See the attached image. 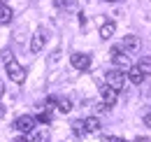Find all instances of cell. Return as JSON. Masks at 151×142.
Segmentation results:
<instances>
[{"mask_svg": "<svg viewBox=\"0 0 151 142\" xmlns=\"http://www.w3.org/2000/svg\"><path fill=\"white\" fill-rule=\"evenodd\" d=\"M100 98H102V105H105V107H114V105H116V100H119V93L105 84V86L100 89Z\"/></svg>", "mask_w": 151, "mask_h": 142, "instance_id": "9", "label": "cell"}, {"mask_svg": "<svg viewBox=\"0 0 151 142\" xmlns=\"http://www.w3.org/2000/svg\"><path fill=\"white\" fill-rule=\"evenodd\" d=\"M2 93H5V86H2V82H0V98H2Z\"/></svg>", "mask_w": 151, "mask_h": 142, "instance_id": "22", "label": "cell"}, {"mask_svg": "<svg viewBox=\"0 0 151 142\" xmlns=\"http://www.w3.org/2000/svg\"><path fill=\"white\" fill-rule=\"evenodd\" d=\"M70 63H72V68H75V70L86 72L88 68H91V65H93V58H91V54L75 51V54H70Z\"/></svg>", "mask_w": 151, "mask_h": 142, "instance_id": "3", "label": "cell"}, {"mask_svg": "<svg viewBox=\"0 0 151 142\" xmlns=\"http://www.w3.org/2000/svg\"><path fill=\"white\" fill-rule=\"evenodd\" d=\"M47 44V30L44 28H37L33 35H30V54H40Z\"/></svg>", "mask_w": 151, "mask_h": 142, "instance_id": "5", "label": "cell"}, {"mask_svg": "<svg viewBox=\"0 0 151 142\" xmlns=\"http://www.w3.org/2000/svg\"><path fill=\"white\" fill-rule=\"evenodd\" d=\"M119 49H123V54H126V51H128V54L139 51V37H137V35H123Z\"/></svg>", "mask_w": 151, "mask_h": 142, "instance_id": "7", "label": "cell"}, {"mask_svg": "<svg viewBox=\"0 0 151 142\" xmlns=\"http://www.w3.org/2000/svg\"><path fill=\"white\" fill-rule=\"evenodd\" d=\"M40 140H42V133H40L37 128H35V130H30V133L21 135V138H19L17 142H40Z\"/></svg>", "mask_w": 151, "mask_h": 142, "instance_id": "14", "label": "cell"}, {"mask_svg": "<svg viewBox=\"0 0 151 142\" xmlns=\"http://www.w3.org/2000/svg\"><path fill=\"white\" fill-rule=\"evenodd\" d=\"M12 17H14L12 7H9V5H0V23H2V26H7V23L12 21Z\"/></svg>", "mask_w": 151, "mask_h": 142, "instance_id": "13", "label": "cell"}, {"mask_svg": "<svg viewBox=\"0 0 151 142\" xmlns=\"http://www.w3.org/2000/svg\"><path fill=\"white\" fill-rule=\"evenodd\" d=\"M5 70H7V77H9L14 84H23V82H26V68L17 63V58L7 61V63H5Z\"/></svg>", "mask_w": 151, "mask_h": 142, "instance_id": "1", "label": "cell"}, {"mask_svg": "<svg viewBox=\"0 0 151 142\" xmlns=\"http://www.w3.org/2000/svg\"><path fill=\"white\" fill-rule=\"evenodd\" d=\"M47 103H49V105H56L58 112H63V114H70V112H72V100H68V98H63V96H51Z\"/></svg>", "mask_w": 151, "mask_h": 142, "instance_id": "8", "label": "cell"}, {"mask_svg": "<svg viewBox=\"0 0 151 142\" xmlns=\"http://www.w3.org/2000/svg\"><path fill=\"white\" fill-rule=\"evenodd\" d=\"M105 84L114 91H121L123 89V84H126V72L123 70H109L105 72Z\"/></svg>", "mask_w": 151, "mask_h": 142, "instance_id": "2", "label": "cell"}, {"mask_svg": "<svg viewBox=\"0 0 151 142\" xmlns=\"http://www.w3.org/2000/svg\"><path fill=\"white\" fill-rule=\"evenodd\" d=\"M109 2H116V0H109Z\"/></svg>", "mask_w": 151, "mask_h": 142, "instance_id": "24", "label": "cell"}, {"mask_svg": "<svg viewBox=\"0 0 151 142\" xmlns=\"http://www.w3.org/2000/svg\"><path fill=\"white\" fill-rule=\"evenodd\" d=\"M102 142H126L123 138H116V135H102Z\"/></svg>", "mask_w": 151, "mask_h": 142, "instance_id": "19", "label": "cell"}, {"mask_svg": "<svg viewBox=\"0 0 151 142\" xmlns=\"http://www.w3.org/2000/svg\"><path fill=\"white\" fill-rule=\"evenodd\" d=\"M81 121H84L86 133H95V130H100V119H98V117H86V119H81Z\"/></svg>", "mask_w": 151, "mask_h": 142, "instance_id": "10", "label": "cell"}, {"mask_svg": "<svg viewBox=\"0 0 151 142\" xmlns=\"http://www.w3.org/2000/svg\"><path fill=\"white\" fill-rule=\"evenodd\" d=\"M114 30H116V23H114V21H107V23L100 26V37H102V40H109V37L114 35Z\"/></svg>", "mask_w": 151, "mask_h": 142, "instance_id": "11", "label": "cell"}, {"mask_svg": "<svg viewBox=\"0 0 151 142\" xmlns=\"http://www.w3.org/2000/svg\"><path fill=\"white\" fill-rule=\"evenodd\" d=\"M40 109H42V112H40L35 119L42 121V124H49V121H51V109H49V112H47V107H40Z\"/></svg>", "mask_w": 151, "mask_h": 142, "instance_id": "18", "label": "cell"}, {"mask_svg": "<svg viewBox=\"0 0 151 142\" xmlns=\"http://www.w3.org/2000/svg\"><path fill=\"white\" fill-rule=\"evenodd\" d=\"M14 128L19 133H30V130L37 128V119L33 114H21V117H17V121H14Z\"/></svg>", "mask_w": 151, "mask_h": 142, "instance_id": "4", "label": "cell"}, {"mask_svg": "<svg viewBox=\"0 0 151 142\" xmlns=\"http://www.w3.org/2000/svg\"><path fill=\"white\" fill-rule=\"evenodd\" d=\"M109 54H112V61H114V65H116V70H128V68H132L128 54H121L119 47H112V51H109Z\"/></svg>", "mask_w": 151, "mask_h": 142, "instance_id": "6", "label": "cell"}, {"mask_svg": "<svg viewBox=\"0 0 151 142\" xmlns=\"http://www.w3.org/2000/svg\"><path fill=\"white\" fill-rule=\"evenodd\" d=\"M72 133H75L77 138H86V135H88V133H86V128H84V121H81V119L72 124Z\"/></svg>", "mask_w": 151, "mask_h": 142, "instance_id": "17", "label": "cell"}, {"mask_svg": "<svg viewBox=\"0 0 151 142\" xmlns=\"http://www.w3.org/2000/svg\"><path fill=\"white\" fill-rule=\"evenodd\" d=\"M128 79H130L132 84H142L144 82V75L137 70V68H128Z\"/></svg>", "mask_w": 151, "mask_h": 142, "instance_id": "15", "label": "cell"}, {"mask_svg": "<svg viewBox=\"0 0 151 142\" xmlns=\"http://www.w3.org/2000/svg\"><path fill=\"white\" fill-rule=\"evenodd\" d=\"M144 126H147V128H151V112H147V114H144Z\"/></svg>", "mask_w": 151, "mask_h": 142, "instance_id": "21", "label": "cell"}, {"mask_svg": "<svg viewBox=\"0 0 151 142\" xmlns=\"http://www.w3.org/2000/svg\"><path fill=\"white\" fill-rule=\"evenodd\" d=\"M0 5H7V0H0Z\"/></svg>", "mask_w": 151, "mask_h": 142, "instance_id": "23", "label": "cell"}, {"mask_svg": "<svg viewBox=\"0 0 151 142\" xmlns=\"http://www.w3.org/2000/svg\"><path fill=\"white\" fill-rule=\"evenodd\" d=\"M12 58H14V54L9 51V49H5V51H2V61H5V63H7V61H12Z\"/></svg>", "mask_w": 151, "mask_h": 142, "instance_id": "20", "label": "cell"}, {"mask_svg": "<svg viewBox=\"0 0 151 142\" xmlns=\"http://www.w3.org/2000/svg\"><path fill=\"white\" fill-rule=\"evenodd\" d=\"M135 68L142 72L144 77H147V75H151V56H142V58H139V63H137Z\"/></svg>", "mask_w": 151, "mask_h": 142, "instance_id": "12", "label": "cell"}, {"mask_svg": "<svg viewBox=\"0 0 151 142\" xmlns=\"http://www.w3.org/2000/svg\"><path fill=\"white\" fill-rule=\"evenodd\" d=\"M54 7L56 9H75L77 0H54Z\"/></svg>", "mask_w": 151, "mask_h": 142, "instance_id": "16", "label": "cell"}]
</instances>
